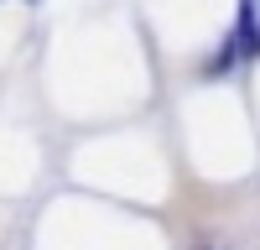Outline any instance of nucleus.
Here are the masks:
<instances>
[{"instance_id": "nucleus-1", "label": "nucleus", "mask_w": 260, "mask_h": 250, "mask_svg": "<svg viewBox=\"0 0 260 250\" xmlns=\"http://www.w3.org/2000/svg\"><path fill=\"white\" fill-rule=\"evenodd\" d=\"M229 63L234 57H260V0H240V16H234L229 32Z\"/></svg>"}]
</instances>
